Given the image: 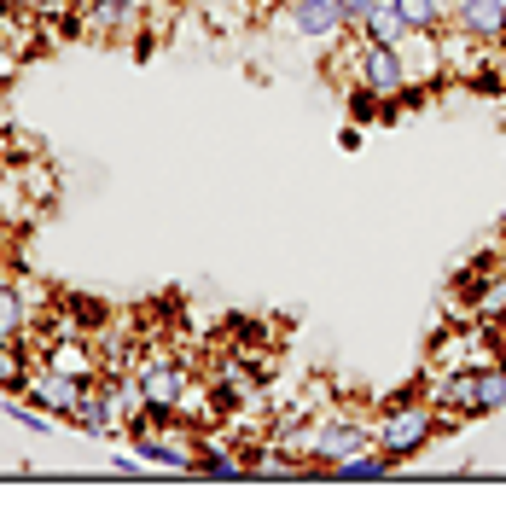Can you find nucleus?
<instances>
[{
    "mask_svg": "<svg viewBox=\"0 0 506 512\" xmlns=\"http://www.w3.org/2000/svg\"><path fill=\"white\" fill-rule=\"evenodd\" d=\"M396 64H402V82L408 94H437L448 88V47H443V30H408L396 41Z\"/></svg>",
    "mask_w": 506,
    "mask_h": 512,
    "instance_id": "3",
    "label": "nucleus"
},
{
    "mask_svg": "<svg viewBox=\"0 0 506 512\" xmlns=\"http://www.w3.org/2000/svg\"><path fill=\"white\" fill-rule=\"evenodd\" d=\"M82 35H94L105 47H134V59H152V6L146 0H88Z\"/></svg>",
    "mask_w": 506,
    "mask_h": 512,
    "instance_id": "2",
    "label": "nucleus"
},
{
    "mask_svg": "<svg viewBox=\"0 0 506 512\" xmlns=\"http://www.w3.org/2000/svg\"><path fill=\"white\" fill-rule=\"evenodd\" d=\"M70 425H76V431H88V437H105V443L123 431V419H117V408H111V396H105V384H99V379L82 390V402H76Z\"/></svg>",
    "mask_w": 506,
    "mask_h": 512,
    "instance_id": "9",
    "label": "nucleus"
},
{
    "mask_svg": "<svg viewBox=\"0 0 506 512\" xmlns=\"http://www.w3.org/2000/svg\"><path fill=\"white\" fill-rule=\"evenodd\" d=\"M88 384H94V379H70V373H59V367L35 361V367H30V384H24V402H30V408H41L47 419H70Z\"/></svg>",
    "mask_w": 506,
    "mask_h": 512,
    "instance_id": "5",
    "label": "nucleus"
},
{
    "mask_svg": "<svg viewBox=\"0 0 506 512\" xmlns=\"http://www.w3.org/2000/svg\"><path fill=\"white\" fill-rule=\"evenodd\" d=\"M437 437H443V431H437V402H431L425 390H413V384L396 390L390 402H379V414H373V443H379L384 454H396L402 466L419 460Z\"/></svg>",
    "mask_w": 506,
    "mask_h": 512,
    "instance_id": "1",
    "label": "nucleus"
},
{
    "mask_svg": "<svg viewBox=\"0 0 506 512\" xmlns=\"http://www.w3.org/2000/svg\"><path fill=\"white\" fill-rule=\"evenodd\" d=\"M408 30H448V0H396Z\"/></svg>",
    "mask_w": 506,
    "mask_h": 512,
    "instance_id": "12",
    "label": "nucleus"
},
{
    "mask_svg": "<svg viewBox=\"0 0 506 512\" xmlns=\"http://www.w3.org/2000/svg\"><path fill=\"white\" fill-rule=\"evenodd\" d=\"M30 367H35V350L24 338H0V396H24Z\"/></svg>",
    "mask_w": 506,
    "mask_h": 512,
    "instance_id": "10",
    "label": "nucleus"
},
{
    "mask_svg": "<svg viewBox=\"0 0 506 512\" xmlns=\"http://www.w3.org/2000/svg\"><path fill=\"white\" fill-rule=\"evenodd\" d=\"M30 320H35L30 280L0 268V338H30Z\"/></svg>",
    "mask_w": 506,
    "mask_h": 512,
    "instance_id": "8",
    "label": "nucleus"
},
{
    "mask_svg": "<svg viewBox=\"0 0 506 512\" xmlns=\"http://www.w3.org/2000/svg\"><path fill=\"white\" fill-rule=\"evenodd\" d=\"M111 466H117L123 478H134V466H140V454H123V448H117V454H111Z\"/></svg>",
    "mask_w": 506,
    "mask_h": 512,
    "instance_id": "15",
    "label": "nucleus"
},
{
    "mask_svg": "<svg viewBox=\"0 0 506 512\" xmlns=\"http://www.w3.org/2000/svg\"><path fill=\"white\" fill-rule=\"evenodd\" d=\"M355 35H373V41H384V47H396V41L408 35V18L396 12V0H379V6L367 12V24H361Z\"/></svg>",
    "mask_w": 506,
    "mask_h": 512,
    "instance_id": "11",
    "label": "nucleus"
},
{
    "mask_svg": "<svg viewBox=\"0 0 506 512\" xmlns=\"http://www.w3.org/2000/svg\"><path fill=\"white\" fill-rule=\"evenodd\" d=\"M315 478H332V483H384V478H402V460L396 454H384L379 443L355 448L344 460H332V466H320Z\"/></svg>",
    "mask_w": 506,
    "mask_h": 512,
    "instance_id": "7",
    "label": "nucleus"
},
{
    "mask_svg": "<svg viewBox=\"0 0 506 512\" xmlns=\"http://www.w3.org/2000/svg\"><path fill=\"white\" fill-rule=\"evenodd\" d=\"M338 146H344V152H361V123H349L344 134H338Z\"/></svg>",
    "mask_w": 506,
    "mask_h": 512,
    "instance_id": "16",
    "label": "nucleus"
},
{
    "mask_svg": "<svg viewBox=\"0 0 506 512\" xmlns=\"http://www.w3.org/2000/svg\"><path fill=\"white\" fill-rule=\"evenodd\" d=\"M373 6H379V0H338V12H344V24H349V30H361Z\"/></svg>",
    "mask_w": 506,
    "mask_h": 512,
    "instance_id": "14",
    "label": "nucleus"
},
{
    "mask_svg": "<svg viewBox=\"0 0 506 512\" xmlns=\"http://www.w3.org/2000/svg\"><path fill=\"white\" fill-rule=\"evenodd\" d=\"M222 338L239 350V344H268L274 332H268V320H256V315H222Z\"/></svg>",
    "mask_w": 506,
    "mask_h": 512,
    "instance_id": "13",
    "label": "nucleus"
},
{
    "mask_svg": "<svg viewBox=\"0 0 506 512\" xmlns=\"http://www.w3.org/2000/svg\"><path fill=\"white\" fill-rule=\"evenodd\" d=\"M134 373H140V390H146V408H169V414L181 408V396H187V384H192L187 361H175L169 350L140 355Z\"/></svg>",
    "mask_w": 506,
    "mask_h": 512,
    "instance_id": "4",
    "label": "nucleus"
},
{
    "mask_svg": "<svg viewBox=\"0 0 506 512\" xmlns=\"http://www.w3.org/2000/svg\"><path fill=\"white\" fill-rule=\"evenodd\" d=\"M35 361L59 367L70 379H99V373H105V355L94 350V332H47L41 350H35Z\"/></svg>",
    "mask_w": 506,
    "mask_h": 512,
    "instance_id": "6",
    "label": "nucleus"
}]
</instances>
